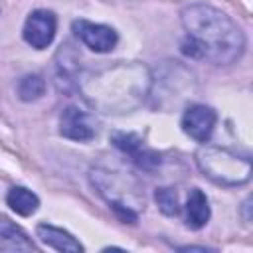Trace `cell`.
<instances>
[{
    "label": "cell",
    "instance_id": "obj_14",
    "mask_svg": "<svg viewBox=\"0 0 253 253\" xmlns=\"http://www.w3.org/2000/svg\"><path fill=\"white\" fill-rule=\"evenodd\" d=\"M154 198H156V204H158L162 213H166V215H176L178 213V210H180L178 208V198H176V192L172 188H158Z\"/></svg>",
    "mask_w": 253,
    "mask_h": 253
},
{
    "label": "cell",
    "instance_id": "obj_2",
    "mask_svg": "<svg viewBox=\"0 0 253 253\" xmlns=\"http://www.w3.org/2000/svg\"><path fill=\"white\" fill-rule=\"evenodd\" d=\"M148 71L136 63H123L103 71H97L91 77H85L83 91L85 97L99 109L111 113L117 109L134 107L148 89Z\"/></svg>",
    "mask_w": 253,
    "mask_h": 253
},
{
    "label": "cell",
    "instance_id": "obj_5",
    "mask_svg": "<svg viewBox=\"0 0 253 253\" xmlns=\"http://www.w3.org/2000/svg\"><path fill=\"white\" fill-rule=\"evenodd\" d=\"M111 142L123 150L125 154L130 156V160L142 168V170H154L160 164V154H156L154 150L146 148L140 140V136H136L134 132H113L111 134Z\"/></svg>",
    "mask_w": 253,
    "mask_h": 253
},
{
    "label": "cell",
    "instance_id": "obj_4",
    "mask_svg": "<svg viewBox=\"0 0 253 253\" xmlns=\"http://www.w3.org/2000/svg\"><path fill=\"white\" fill-rule=\"evenodd\" d=\"M55 26H57V20H55L53 12H49V10H36L26 20L24 40L32 47L43 49V47H47L51 43V40L55 36Z\"/></svg>",
    "mask_w": 253,
    "mask_h": 253
},
{
    "label": "cell",
    "instance_id": "obj_3",
    "mask_svg": "<svg viewBox=\"0 0 253 253\" xmlns=\"http://www.w3.org/2000/svg\"><path fill=\"white\" fill-rule=\"evenodd\" d=\"M196 160L200 170L215 184L237 186L251 178L249 158L237 156L235 152L221 146H202L196 154Z\"/></svg>",
    "mask_w": 253,
    "mask_h": 253
},
{
    "label": "cell",
    "instance_id": "obj_7",
    "mask_svg": "<svg viewBox=\"0 0 253 253\" xmlns=\"http://www.w3.org/2000/svg\"><path fill=\"white\" fill-rule=\"evenodd\" d=\"M215 126V111L206 105H192L182 117V128L198 142H206Z\"/></svg>",
    "mask_w": 253,
    "mask_h": 253
},
{
    "label": "cell",
    "instance_id": "obj_12",
    "mask_svg": "<svg viewBox=\"0 0 253 253\" xmlns=\"http://www.w3.org/2000/svg\"><path fill=\"white\" fill-rule=\"evenodd\" d=\"M6 202H8V206H10L16 213H20V215H32V213L38 210V206H40L38 196H36L34 192H30V190L22 188V186L10 188V192H8V196H6Z\"/></svg>",
    "mask_w": 253,
    "mask_h": 253
},
{
    "label": "cell",
    "instance_id": "obj_11",
    "mask_svg": "<svg viewBox=\"0 0 253 253\" xmlns=\"http://www.w3.org/2000/svg\"><path fill=\"white\" fill-rule=\"evenodd\" d=\"M38 237L45 245H49L57 251H71V253L83 251V245L75 237H71L67 231H63L59 227H53V225H47V223L38 225Z\"/></svg>",
    "mask_w": 253,
    "mask_h": 253
},
{
    "label": "cell",
    "instance_id": "obj_8",
    "mask_svg": "<svg viewBox=\"0 0 253 253\" xmlns=\"http://www.w3.org/2000/svg\"><path fill=\"white\" fill-rule=\"evenodd\" d=\"M59 130L63 136L71 138V140H91L93 138V128L87 121V115L83 111H79L77 107H67L63 113H61V119H59Z\"/></svg>",
    "mask_w": 253,
    "mask_h": 253
},
{
    "label": "cell",
    "instance_id": "obj_13",
    "mask_svg": "<svg viewBox=\"0 0 253 253\" xmlns=\"http://www.w3.org/2000/svg\"><path fill=\"white\" fill-rule=\"evenodd\" d=\"M45 91V81L40 75H26L18 83V95L22 101H34Z\"/></svg>",
    "mask_w": 253,
    "mask_h": 253
},
{
    "label": "cell",
    "instance_id": "obj_10",
    "mask_svg": "<svg viewBox=\"0 0 253 253\" xmlns=\"http://www.w3.org/2000/svg\"><path fill=\"white\" fill-rule=\"evenodd\" d=\"M210 219V204L208 198L202 190L194 188L188 194V202H186V223L192 229H200L208 223Z\"/></svg>",
    "mask_w": 253,
    "mask_h": 253
},
{
    "label": "cell",
    "instance_id": "obj_1",
    "mask_svg": "<svg viewBox=\"0 0 253 253\" xmlns=\"http://www.w3.org/2000/svg\"><path fill=\"white\" fill-rule=\"evenodd\" d=\"M182 24L188 30V40L182 43V51L190 57H210L217 63H231L245 47L241 30L229 16L213 6L192 4L184 8Z\"/></svg>",
    "mask_w": 253,
    "mask_h": 253
},
{
    "label": "cell",
    "instance_id": "obj_6",
    "mask_svg": "<svg viewBox=\"0 0 253 253\" xmlns=\"http://www.w3.org/2000/svg\"><path fill=\"white\" fill-rule=\"evenodd\" d=\"M73 30H75L77 38L87 47H91L93 51H99V53L111 51L117 43V32L109 26H103V24H93L87 20H75Z\"/></svg>",
    "mask_w": 253,
    "mask_h": 253
},
{
    "label": "cell",
    "instance_id": "obj_9",
    "mask_svg": "<svg viewBox=\"0 0 253 253\" xmlns=\"http://www.w3.org/2000/svg\"><path fill=\"white\" fill-rule=\"evenodd\" d=\"M36 245L8 217L0 215V251H34Z\"/></svg>",
    "mask_w": 253,
    "mask_h": 253
}]
</instances>
